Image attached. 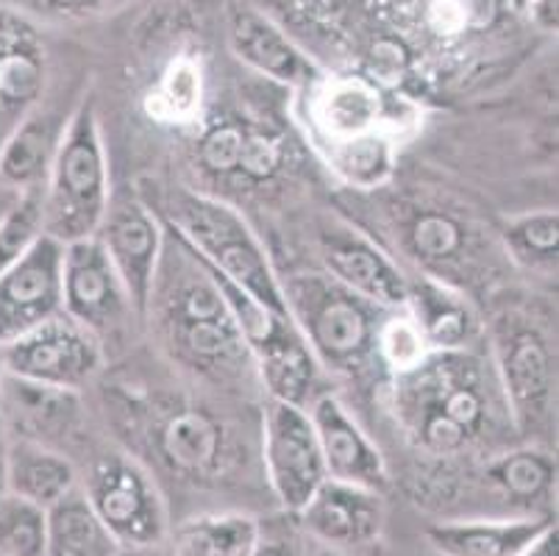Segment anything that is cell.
<instances>
[{
  "mask_svg": "<svg viewBox=\"0 0 559 556\" xmlns=\"http://www.w3.org/2000/svg\"><path fill=\"white\" fill-rule=\"evenodd\" d=\"M148 315L156 318L162 340L176 362L206 379L231 381L253 362L210 270L167 226Z\"/></svg>",
  "mask_w": 559,
  "mask_h": 556,
  "instance_id": "1",
  "label": "cell"
},
{
  "mask_svg": "<svg viewBox=\"0 0 559 556\" xmlns=\"http://www.w3.org/2000/svg\"><path fill=\"white\" fill-rule=\"evenodd\" d=\"M406 437L429 457H456L481 437L490 417L485 370L462 351L429 354L395 381Z\"/></svg>",
  "mask_w": 559,
  "mask_h": 556,
  "instance_id": "2",
  "label": "cell"
},
{
  "mask_svg": "<svg viewBox=\"0 0 559 556\" xmlns=\"http://www.w3.org/2000/svg\"><path fill=\"white\" fill-rule=\"evenodd\" d=\"M159 221L179 234L206 268L228 279L234 287L246 289L271 312L289 318L282 279L237 209L203 192L170 190L162 203Z\"/></svg>",
  "mask_w": 559,
  "mask_h": 556,
  "instance_id": "3",
  "label": "cell"
},
{
  "mask_svg": "<svg viewBox=\"0 0 559 556\" xmlns=\"http://www.w3.org/2000/svg\"><path fill=\"white\" fill-rule=\"evenodd\" d=\"M45 234L56 242H79L98 234L109 206V165L93 104H81L45 178Z\"/></svg>",
  "mask_w": 559,
  "mask_h": 556,
  "instance_id": "4",
  "label": "cell"
},
{
  "mask_svg": "<svg viewBox=\"0 0 559 556\" xmlns=\"http://www.w3.org/2000/svg\"><path fill=\"white\" fill-rule=\"evenodd\" d=\"M287 312L320 367L354 376L376 354L384 309L359 298L332 275H296L282 282Z\"/></svg>",
  "mask_w": 559,
  "mask_h": 556,
  "instance_id": "5",
  "label": "cell"
},
{
  "mask_svg": "<svg viewBox=\"0 0 559 556\" xmlns=\"http://www.w3.org/2000/svg\"><path fill=\"white\" fill-rule=\"evenodd\" d=\"M492 354L507 415H512L515 426L521 431L551 426L557 356L548 336L523 315L504 312L492 326Z\"/></svg>",
  "mask_w": 559,
  "mask_h": 556,
  "instance_id": "6",
  "label": "cell"
},
{
  "mask_svg": "<svg viewBox=\"0 0 559 556\" xmlns=\"http://www.w3.org/2000/svg\"><path fill=\"white\" fill-rule=\"evenodd\" d=\"M111 537L131 548H159L167 540V507L151 473L129 457H104L84 484Z\"/></svg>",
  "mask_w": 559,
  "mask_h": 556,
  "instance_id": "7",
  "label": "cell"
},
{
  "mask_svg": "<svg viewBox=\"0 0 559 556\" xmlns=\"http://www.w3.org/2000/svg\"><path fill=\"white\" fill-rule=\"evenodd\" d=\"M3 362L14 379L75 392L100 374L104 343L62 312L3 345Z\"/></svg>",
  "mask_w": 559,
  "mask_h": 556,
  "instance_id": "8",
  "label": "cell"
},
{
  "mask_svg": "<svg viewBox=\"0 0 559 556\" xmlns=\"http://www.w3.org/2000/svg\"><path fill=\"white\" fill-rule=\"evenodd\" d=\"M262 462L276 501L289 514L301 512L329 478L314 426L304 406L276 398L267 401L262 415Z\"/></svg>",
  "mask_w": 559,
  "mask_h": 556,
  "instance_id": "9",
  "label": "cell"
},
{
  "mask_svg": "<svg viewBox=\"0 0 559 556\" xmlns=\"http://www.w3.org/2000/svg\"><path fill=\"white\" fill-rule=\"evenodd\" d=\"M95 237L104 245L117 279L123 282L134 312L148 315L162 248H165V226L159 214L151 212L148 203L134 192L111 196Z\"/></svg>",
  "mask_w": 559,
  "mask_h": 556,
  "instance_id": "10",
  "label": "cell"
},
{
  "mask_svg": "<svg viewBox=\"0 0 559 556\" xmlns=\"http://www.w3.org/2000/svg\"><path fill=\"white\" fill-rule=\"evenodd\" d=\"M62 312L79 326L104 336L117 331L134 312L123 282L117 279L98 237L64 245L62 253Z\"/></svg>",
  "mask_w": 559,
  "mask_h": 556,
  "instance_id": "11",
  "label": "cell"
},
{
  "mask_svg": "<svg viewBox=\"0 0 559 556\" xmlns=\"http://www.w3.org/2000/svg\"><path fill=\"white\" fill-rule=\"evenodd\" d=\"M64 245L45 234L12 270L0 275V348L62 315Z\"/></svg>",
  "mask_w": 559,
  "mask_h": 556,
  "instance_id": "12",
  "label": "cell"
},
{
  "mask_svg": "<svg viewBox=\"0 0 559 556\" xmlns=\"http://www.w3.org/2000/svg\"><path fill=\"white\" fill-rule=\"evenodd\" d=\"M309 126L323 151L388 134V100L370 79H318L309 84Z\"/></svg>",
  "mask_w": 559,
  "mask_h": 556,
  "instance_id": "13",
  "label": "cell"
},
{
  "mask_svg": "<svg viewBox=\"0 0 559 556\" xmlns=\"http://www.w3.org/2000/svg\"><path fill=\"white\" fill-rule=\"evenodd\" d=\"M309 421L314 426L326 476L334 482L357 484V487L384 493L390 484L388 465L379 448L373 446L357 417L345 410V404L332 392H323L307 406Z\"/></svg>",
  "mask_w": 559,
  "mask_h": 556,
  "instance_id": "14",
  "label": "cell"
},
{
  "mask_svg": "<svg viewBox=\"0 0 559 556\" xmlns=\"http://www.w3.org/2000/svg\"><path fill=\"white\" fill-rule=\"evenodd\" d=\"M296 518L320 543L359 548L373 543L384 529V498L376 489L326 478Z\"/></svg>",
  "mask_w": 559,
  "mask_h": 556,
  "instance_id": "15",
  "label": "cell"
},
{
  "mask_svg": "<svg viewBox=\"0 0 559 556\" xmlns=\"http://www.w3.org/2000/svg\"><path fill=\"white\" fill-rule=\"evenodd\" d=\"M320 253L334 282L359 298L381 309H401L406 304L409 282L395 268L393 259L365 234L350 232V228H332L323 234Z\"/></svg>",
  "mask_w": 559,
  "mask_h": 556,
  "instance_id": "16",
  "label": "cell"
},
{
  "mask_svg": "<svg viewBox=\"0 0 559 556\" xmlns=\"http://www.w3.org/2000/svg\"><path fill=\"white\" fill-rule=\"evenodd\" d=\"M48 56L23 14L0 7V129L12 131L39 104Z\"/></svg>",
  "mask_w": 559,
  "mask_h": 556,
  "instance_id": "17",
  "label": "cell"
},
{
  "mask_svg": "<svg viewBox=\"0 0 559 556\" xmlns=\"http://www.w3.org/2000/svg\"><path fill=\"white\" fill-rule=\"evenodd\" d=\"M554 532L557 527L548 514H523L449 520L429 527L426 537L440 556H528Z\"/></svg>",
  "mask_w": 559,
  "mask_h": 556,
  "instance_id": "18",
  "label": "cell"
},
{
  "mask_svg": "<svg viewBox=\"0 0 559 556\" xmlns=\"http://www.w3.org/2000/svg\"><path fill=\"white\" fill-rule=\"evenodd\" d=\"M234 56L257 73L287 86H309L318 81V68L293 39L264 14L242 9L228 25Z\"/></svg>",
  "mask_w": 559,
  "mask_h": 556,
  "instance_id": "19",
  "label": "cell"
},
{
  "mask_svg": "<svg viewBox=\"0 0 559 556\" xmlns=\"http://www.w3.org/2000/svg\"><path fill=\"white\" fill-rule=\"evenodd\" d=\"M165 465L187 478H215L226 468V431L210 412L176 410L156 435Z\"/></svg>",
  "mask_w": 559,
  "mask_h": 556,
  "instance_id": "20",
  "label": "cell"
},
{
  "mask_svg": "<svg viewBox=\"0 0 559 556\" xmlns=\"http://www.w3.org/2000/svg\"><path fill=\"white\" fill-rule=\"evenodd\" d=\"M68 122L34 106L0 145V181L17 192L43 187Z\"/></svg>",
  "mask_w": 559,
  "mask_h": 556,
  "instance_id": "21",
  "label": "cell"
},
{
  "mask_svg": "<svg viewBox=\"0 0 559 556\" xmlns=\"http://www.w3.org/2000/svg\"><path fill=\"white\" fill-rule=\"evenodd\" d=\"M7 487L12 496L25 498L48 509L70 489L79 487V473L73 462L34 437H20L9 442Z\"/></svg>",
  "mask_w": 559,
  "mask_h": 556,
  "instance_id": "22",
  "label": "cell"
},
{
  "mask_svg": "<svg viewBox=\"0 0 559 556\" xmlns=\"http://www.w3.org/2000/svg\"><path fill=\"white\" fill-rule=\"evenodd\" d=\"M404 306L406 312L415 318V323L420 326L426 343L435 354L462 351L467 340L474 336L476 320L471 306L445 282L424 279L420 284H409Z\"/></svg>",
  "mask_w": 559,
  "mask_h": 556,
  "instance_id": "23",
  "label": "cell"
},
{
  "mask_svg": "<svg viewBox=\"0 0 559 556\" xmlns=\"http://www.w3.org/2000/svg\"><path fill=\"white\" fill-rule=\"evenodd\" d=\"M120 543L100 523L84 487H73L45 509L43 556H115Z\"/></svg>",
  "mask_w": 559,
  "mask_h": 556,
  "instance_id": "24",
  "label": "cell"
},
{
  "mask_svg": "<svg viewBox=\"0 0 559 556\" xmlns=\"http://www.w3.org/2000/svg\"><path fill=\"white\" fill-rule=\"evenodd\" d=\"M404 245L415 262L431 270V279L445 282L449 273L460 264H465L467 251H471V228L462 217L445 209H415L406 217Z\"/></svg>",
  "mask_w": 559,
  "mask_h": 556,
  "instance_id": "25",
  "label": "cell"
},
{
  "mask_svg": "<svg viewBox=\"0 0 559 556\" xmlns=\"http://www.w3.org/2000/svg\"><path fill=\"white\" fill-rule=\"evenodd\" d=\"M259 527L257 518L242 512L198 514L167 534V556H251Z\"/></svg>",
  "mask_w": 559,
  "mask_h": 556,
  "instance_id": "26",
  "label": "cell"
},
{
  "mask_svg": "<svg viewBox=\"0 0 559 556\" xmlns=\"http://www.w3.org/2000/svg\"><path fill=\"white\" fill-rule=\"evenodd\" d=\"M487 478L501 496L515 504L546 501L557 484V462L543 448H515L490 462Z\"/></svg>",
  "mask_w": 559,
  "mask_h": 556,
  "instance_id": "27",
  "label": "cell"
},
{
  "mask_svg": "<svg viewBox=\"0 0 559 556\" xmlns=\"http://www.w3.org/2000/svg\"><path fill=\"white\" fill-rule=\"evenodd\" d=\"M504 248L512 262L532 273H554L559 253V217L554 209L523 212L504 226Z\"/></svg>",
  "mask_w": 559,
  "mask_h": 556,
  "instance_id": "28",
  "label": "cell"
},
{
  "mask_svg": "<svg viewBox=\"0 0 559 556\" xmlns=\"http://www.w3.org/2000/svg\"><path fill=\"white\" fill-rule=\"evenodd\" d=\"M203 100V75L198 61L190 56H181L173 61L159 84L148 95V111L162 122H192L201 111Z\"/></svg>",
  "mask_w": 559,
  "mask_h": 556,
  "instance_id": "29",
  "label": "cell"
},
{
  "mask_svg": "<svg viewBox=\"0 0 559 556\" xmlns=\"http://www.w3.org/2000/svg\"><path fill=\"white\" fill-rule=\"evenodd\" d=\"M45 187V184H43ZM23 190L0 217V275L12 270L45 237V190Z\"/></svg>",
  "mask_w": 559,
  "mask_h": 556,
  "instance_id": "30",
  "label": "cell"
},
{
  "mask_svg": "<svg viewBox=\"0 0 559 556\" xmlns=\"http://www.w3.org/2000/svg\"><path fill=\"white\" fill-rule=\"evenodd\" d=\"M435 351L426 343L424 331L415 323L406 306L401 309H390L379 323V334H376V356L393 370L395 376L409 374L420 362Z\"/></svg>",
  "mask_w": 559,
  "mask_h": 556,
  "instance_id": "31",
  "label": "cell"
},
{
  "mask_svg": "<svg viewBox=\"0 0 559 556\" xmlns=\"http://www.w3.org/2000/svg\"><path fill=\"white\" fill-rule=\"evenodd\" d=\"M45 509L25 498H0V556H43Z\"/></svg>",
  "mask_w": 559,
  "mask_h": 556,
  "instance_id": "32",
  "label": "cell"
},
{
  "mask_svg": "<svg viewBox=\"0 0 559 556\" xmlns=\"http://www.w3.org/2000/svg\"><path fill=\"white\" fill-rule=\"evenodd\" d=\"M251 556H307V551L293 532L259 527V540Z\"/></svg>",
  "mask_w": 559,
  "mask_h": 556,
  "instance_id": "33",
  "label": "cell"
},
{
  "mask_svg": "<svg viewBox=\"0 0 559 556\" xmlns=\"http://www.w3.org/2000/svg\"><path fill=\"white\" fill-rule=\"evenodd\" d=\"M9 442H12V437H9V423H7V417H3V412H0V498L9 493V487H7Z\"/></svg>",
  "mask_w": 559,
  "mask_h": 556,
  "instance_id": "34",
  "label": "cell"
},
{
  "mask_svg": "<svg viewBox=\"0 0 559 556\" xmlns=\"http://www.w3.org/2000/svg\"><path fill=\"white\" fill-rule=\"evenodd\" d=\"M43 3L56 9V12H95V9L111 3V0H43Z\"/></svg>",
  "mask_w": 559,
  "mask_h": 556,
  "instance_id": "35",
  "label": "cell"
},
{
  "mask_svg": "<svg viewBox=\"0 0 559 556\" xmlns=\"http://www.w3.org/2000/svg\"><path fill=\"white\" fill-rule=\"evenodd\" d=\"M115 556H167L159 548H131V545H120Z\"/></svg>",
  "mask_w": 559,
  "mask_h": 556,
  "instance_id": "36",
  "label": "cell"
},
{
  "mask_svg": "<svg viewBox=\"0 0 559 556\" xmlns=\"http://www.w3.org/2000/svg\"><path fill=\"white\" fill-rule=\"evenodd\" d=\"M7 379V362H3V348H0V385Z\"/></svg>",
  "mask_w": 559,
  "mask_h": 556,
  "instance_id": "37",
  "label": "cell"
},
{
  "mask_svg": "<svg viewBox=\"0 0 559 556\" xmlns=\"http://www.w3.org/2000/svg\"><path fill=\"white\" fill-rule=\"evenodd\" d=\"M528 3H535V0H528Z\"/></svg>",
  "mask_w": 559,
  "mask_h": 556,
  "instance_id": "38",
  "label": "cell"
}]
</instances>
